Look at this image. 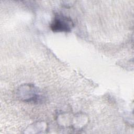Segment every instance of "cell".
I'll return each mask as SVG.
<instances>
[{
  "label": "cell",
  "instance_id": "2",
  "mask_svg": "<svg viewBox=\"0 0 134 134\" xmlns=\"http://www.w3.org/2000/svg\"><path fill=\"white\" fill-rule=\"evenodd\" d=\"M74 25V23L70 17L58 14L55 16L50 27L54 32H69L71 31Z\"/></svg>",
  "mask_w": 134,
  "mask_h": 134
},
{
  "label": "cell",
  "instance_id": "1",
  "mask_svg": "<svg viewBox=\"0 0 134 134\" xmlns=\"http://www.w3.org/2000/svg\"><path fill=\"white\" fill-rule=\"evenodd\" d=\"M19 97L21 100L30 102L39 103L42 100V96L37 87L31 84L21 86L18 92Z\"/></svg>",
  "mask_w": 134,
  "mask_h": 134
}]
</instances>
